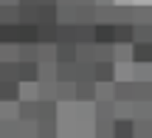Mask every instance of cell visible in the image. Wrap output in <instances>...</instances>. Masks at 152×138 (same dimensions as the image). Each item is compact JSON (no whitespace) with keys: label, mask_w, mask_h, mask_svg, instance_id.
I'll return each instance as SVG.
<instances>
[{"label":"cell","mask_w":152,"mask_h":138,"mask_svg":"<svg viewBox=\"0 0 152 138\" xmlns=\"http://www.w3.org/2000/svg\"><path fill=\"white\" fill-rule=\"evenodd\" d=\"M93 82H115V59L93 62Z\"/></svg>","instance_id":"1"},{"label":"cell","mask_w":152,"mask_h":138,"mask_svg":"<svg viewBox=\"0 0 152 138\" xmlns=\"http://www.w3.org/2000/svg\"><path fill=\"white\" fill-rule=\"evenodd\" d=\"M20 90L23 85L17 82V79H11V82H0V104H9V101H20Z\"/></svg>","instance_id":"2"},{"label":"cell","mask_w":152,"mask_h":138,"mask_svg":"<svg viewBox=\"0 0 152 138\" xmlns=\"http://www.w3.org/2000/svg\"><path fill=\"white\" fill-rule=\"evenodd\" d=\"M113 138H135V124H132L130 116H115L113 121Z\"/></svg>","instance_id":"3"},{"label":"cell","mask_w":152,"mask_h":138,"mask_svg":"<svg viewBox=\"0 0 152 138\" xmlns=\"http://www.w3.org/2000/svg\"><path fill=\"white\" fill-rule=\"evenodd\" d=\"M93 39L102 42V45L115 42V23H96L93 26Z\"/></svg>","instance_id":"4"},{"label":"cell","mask_w":152,"mask_h":138,"mask_svg":"<svg viewBox=\"0 0 152 138\" xmlns=\"http://www.w3.org/2000/svg\"><path fill=\"white\" fill-rule=\"evenodd\" d=\"M20 82H39V62H17Z\"/></svg>","instance_id":"5"},{"label":"cell","mask_w":152,"mask_h":138,"mask_svg":"<svg viewBox=\"0 0 152 138\" xmlns=\"http://www.w3.org/2000/svg\"><path fill=\"white\" fill-rule=\"evenodd\" d=\"M76 101H96V82L76 79Z\"/></svg>","instance_id":"6"},{"label":"cell","mask_w":152,"mask_h":138,"mask_svg":"<svg viewBox=\"0 0 152 138\" xmlns=\"http://www.w3.org/2000/svg\"><path fill=\"white\" fill-rule=\"evenodd\" d=\"M152 62V42H132V65Z\"/></svg>","instance_id":"7"},{"label":"cell","mask_w":152,"mask_h":138,"mask_svg":"<svg viewBox=\"0 0 152 138\" xmlns=\"http://www.w3.org/2000/svg\"><path fill=\"white\" fill-rule=\"evenodd\" d=\"M135 99V82L127 79V82H115V104H124V101Z\"/></svg>","instance_id":"8"},{"label":"cell","mask_w":152,"mask_h":138,"mask_svg":"<svg viewBox=\"0 0 152 138\" xmlns=\"http://www.w3.org/2000/svg\"><path fill=\"white\" fill-rule=\"evenodd\" d=\"M56 62H76V42H54Z\"/></svg>","instance_id":"9"},{"label":"cell","mask_w":152,"mask_h":138,"mask_svg":"<svg viewBox=\"0 0 152 138\" xmlns=\"http://www.w3.org/2000/svg\"><path fill=\"white\" fill-rule=\"evenodd\" d=\"M56 82H76V62H56Z\"/></svg>","instance_id":"10"},{"label":"cell","mask_w":152,"mask_h":138,"mask_svg":"<svg viewBox=\"0 0 152 138\" xmlns=\"http://www.w3.org/2000/svg\"><path fill=\"white\" fill-rule=\"evenodd\" d=\"M56 101H76V82H56Z\"/></svg>","instance_id":"11"},{"label":"cell","mask_w":152,"mask_h":138,"mask_svg":"<svg viewBox=\"0 0 152 138\" xmlns=\"http://www.w3.org/2000/svg\"><path fill=\"white\" fill-rule=\"evenodd\" d=\"M56 135V118H37V138H54Z\"/></svg>","instance_id":"12"},{"label":"cell","mask_w":152,"mask_h":138,"mask_svg":"<svg viewBox=\"0 0 152 138\" xmlns=\"http://www.w3.org/2000/svg\"><path fill=\"white\" fill-rule=\"evenodd\" d=\"M115 42L121 45L132 42V23H115Z\"/></svg>","instance_id":"13"},{"label":"cell","mask_w":152,"mask_h":138,"mask_svg":"<svg viewBox=\"0 0 152 138\" xmlns=\"http://www.w3.org/2000/svg\"><path fill=\"white\" fill-rule=\"evenodd\" d=\"M135 138H152V118H132Z\"/></svg>","instance_id":"14"},{"label":"cell","mask_w":152,"mask_h":138,"mask_svg":"<svg viewBox=\"0 0 152 138\" xmlns=\"http://www.w3.org/2000/svg\"><path fill=\"white\" fill-rule=\"evenodd\" d=\"M37 23H56V9L54 6H39L37 9Z\"/></svg>","instance_id":"15"},{"label":"cell","mask_w":152,"mask_h":138,"mask_svg":"<svg viewBox=\"0 0 152 138\" xmlns=\"http://www.w3.org/2000/svg\"><path fill=\"white\" fill-rule=\"evenodd\" d=\"M149 68H152V62H149ZM149 79H152V71H149Z\"/></svg>","instance_id":"16"},{"label":"cell","mask_w":152,"mask_h":138,"mask_svg":"<svg viewBox=\"0 0 152 138\" xmlns=\"http://www.w3.org/2000/svg\"><path fill=\"white\" fill-rule=\"evenodd\" d=\"M3 138H17V135H3Z\"/></svg>","instance_id":"17"},{"label":"cell","mask_w":152,"mask_h":138,"mask_svg":"<svg viewBox=\"0 0 152 138\" xmlns=\"http://www.w3.org/2000/svg\"><path fill=\"white\" fill-rule=\"evenodd\" d=\"M0 116H3V113H0Z\"/></svg>","instance_id":"18"}]
</instances>
